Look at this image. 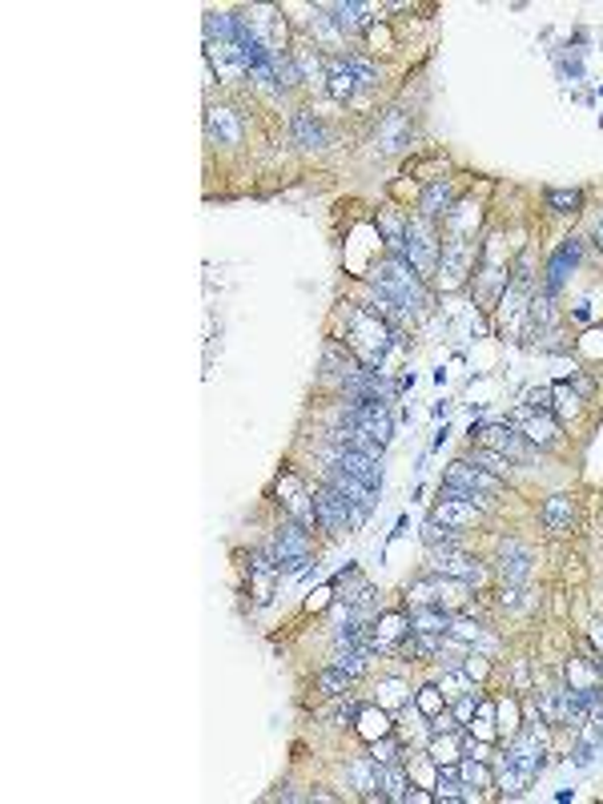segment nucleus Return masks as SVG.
<instances>
[{"instance_id": "1", "label": "nucleus", "mask_w": 603, "mask_h": 804, "mask_svg": "<svg viewBox=\"0 0 603 804\" xmlns=\"http://www.w3.org/2000/svg\"><path fill=\"white\" fill-rule=\"evenodd\" d=\"M370 282H374V289L383 298H391L403 314H426V306H431V294H426L423 278L406 266V258H386L383 266L370 274Z\"/></svg>"}, {"instance_id": "2", "label": "nucleus", "mask_w": 603, "mask_h": 804, "mask_svg": "<svg viewBox=\"0 0 603 804\" xmlns=\"http://www.w3.org/2000/svg\"><path fill=\"white\" fill-rule=\"evenodd\" d=\"M403 258L414 274L423 278H434L439 274V258H443V241H439V226L426 221L423 213L406 218V246H403Z\"/></svg>"}, {"instance_id": "3", "label": "nucleus", "mask_w": 603, "mask_h": 804, "mask_svg": "<svg viewBox=\"0 0 603 804\" xmlns=\"http://www.w3.org/2000/svg\"><path fill=\"white\" fill-rule=\"evenodd\" d=\"M346 334H350V346L362 354V362H383V354L391 350V322L374 310H346Z\"/></svg>"}, {"instance_id": "4", "label": "nucleus", "mask_w": 603, "mask_h": 804, "mask_svg": "<svg viewBox=\"0 0 603 804\" xmlns=\"http://www.w3.org/2000/svg\"><path fill=\"white\" fill-rule=\"evenodd\" d=\"M475 266H479V241L451 238L447 246H443V258H439V274H434V286H439L443 294H454V289H462V286L471 282Z\"/></svg>"}, {"instance_id": "5", "label": "nucleus", "mask_w": 603, "mask_h": 804, "mask_svg": "<svg viewBox=\"0 0 603 804\" xmlns=\"http://www.w3.org/2000/svg\"><path fill=\"white\" fill-rule=\"evenodd\" d=\"M443 487H451V491L467 495L471 503H479V507H487V503L495 499L499 491H503V483H499V475L482 471L479 463L459 459V463H451V466H447V475H443Z\"/></svg>"}, {"instance_id": "6", "label": "nucleus", "mask_w": 603, "mask_h": 804, "mask_svg": "<svg viewBox=\"0 0 603 804\" xmlns=\"http://www.w3.org/2000/svg\"><path fill=\"white\" fill-rule=\"evenodd\" d=\"M270 555L277 564V575H298L310 564V535H306L302 523H282L270 539Z\"/></svg>"}, {"instance_id": "7", "label": "nucleus", "mask_w": 603, "mask_h": 804, "mask_svg": "<svg viewBox=\"0 0 603 804\" xmlns=\"http://www.w3.org/2000/svg\"><path fill=\"white\" fill-rule=\"evenodd\" d=\"M471 438H479V446H487V451L507 455L511 463H531V455H535V446L527 443V438L519 435L511 423H482V427H471Z\"/></svg>"}, {"instance_id": "8", "label": "nucleus", "mask_w": 603, "mask_h": 804, "mask_svg": "<svg viewBox=\"0 0 603 804\" xmlns=\"http://www.w3.org/2000/svg\"><path fill=\"white\" fill-rule=\"evenodd\" d=\"M431 519L443 523V527H451V531H471V527H479V523H482V507H479V503H471L467 495L443 487L439 503H434V511H431Z\"/></svg>"}, {"instance_id": "9", "label": "nucleus", "mask_w": 603, "mask_h": 804, "mask_svg": "<svg viewBox=\"0 0 603 804\" xmlns=\"http://www.w3.org/2000/svg\"><path fill=\"white\" fill-rule=\"evenodd\" d=\"M326 483L334 491L346 499V507H350V515H355V527H362V523L370 519V511L378 507V491L374 487H366V483H358L355 475H346V471H334V466H326Z\"/></svg>"}, {"instance_id": "10", "label": "nucleus", "mask_w": 603, "mask_h": 804, "mask_svg": "<svg viewBox=\"0 0 603 804\" xmlns=\"http://www.w3.org/2000/svg\"><path fill=\"white\" fill-rule=\"evenodd\" d=\"M431 572L451 575V579H467L471 587L487 583V567H482L475 555H467L462 547H434L431 551Z\"/></svg>"}, {"instance_id": "11", "label": "nucleus", "mask_w": 603, "mask_h": 804, "mask_svg": "<svg viewBox=\"0 0 603 804\" xmlns=\"http://www.w3.org/2000/svg\"><path fill=\"white\" fill-rule=\"evenodd\" d=\"M241 25H246L249 33H254V41L262 44L266 53H286V21L277 16V8H249L246 16H241Z\"/></svg>"}, {"instance_id": "12", "label": "nucleus", "mask_w": 603, "mask_h": 804, "mask_svg": "<svg viewBox=\"0 0 603 804\" xmlns=\"http://www.w3.org/2000/svg\"><path fill=\"white\" fill-rule=\"evenodd\" d=\"M314 511H318V527L326 531V535H342V531H355V515H350L346 499H342V495L334 491L330 483H322V487L314 491Z\"/></svg>"}, {"instance_id": "13", "label": "nucleus", "mask_w": 603, "mask_h": 804, "mask_svg": "<svg viewBox=\"0 0 603 804\" xmlns=\"http://www.w3.org/2000/svg\"><path fill=\"white\" fill-rule=\"evenodd\" d=\"M511 427L519 435L527 438L531 446H540V451H551L555 443H559V423H555L547 410H531V407H519L515 410V418H511Z\"/></svg>"}, {"instance_id": "14", "label": "nucleus", "mask_w": 603, "mask_h": 804, "mask_svg": "<svg viewBox=\"0 0 603 804\" xmlns=\"http://www.w3.org/2000/svg\"><path fill=\"white\" fill-rule=\"evenodd\" d=\"M507 760L515 764L523 776H540L543 764H547V748L540 740V728H527V732H515L511 736V748H507Z\"/></svg>"}, {"instance_id": "15", "label": "nucleus", "mask_w": 603, "mask_h": 804, "mask_svg": "<svg viewBox=\"0 0 603 804\" xmlns=\"http://www.w3.org/2000/svg\"><path fill=\"white\" fill-rule=\"evenodd\" d=\"M277 495H282V503H286V511H290V519H294V523H302L306 531H314V527H318V511H314V495L302 487V479H298V475H290V471H286L282 479H277Z\"/></svg>"}, {"instance_id": "16", "label": "nucleus", "mask_w": 603, "mask_h": 804, "mask_svg": "<svg viewBox=\"0 0 603 804\" xmlns=\"http://www.w3.org/2000/svg\"><path fill=\"white\" fill-rule=\"evenodd\" d=\"M499 575H503V583H515V587H523L531 579V551L519 539H503L499 544Z\"/></svg>"}, {"instance_id": "17", "label": "nucleus", "mask_w": 603, "mask_h": 804, "mask_svg": "<svg viewBox=\"0 0 603 804\" xmlns=\"http://www.w3.org/2000/svg\"><path fill=\"white\" fill-rule=\"evenodd\" d=\"M443 221H447V233H451V238L475 241V233H479V226H482V205H479L475 198L454 201V205H451V213H447Z\"/></svg>"}, {"instance_id": "18", "label": "nucleus", "mask_w": 603, "mask_h": 804, "mask_svg": "<svg viewBox=\"0 0 603 804\" xmlns=\"http://www.w3.org/2000/svg\"><path fill=\"white\" fill-rule=\"evenodd\" d=\"M579 258H583V241L579 238H568L559 250H555V258L547 261V294H555V289L568 282V274L579 266Z\"/></svg>"}, {"instance_id": "19", "label": "nucleus", "mask_w": 603, "mask_h": 804, "mask_svg": "<svg viewBox=\"0 0 603 804\" xmlns=\"http://www.w3.org/2000/svg\"><path fill=\"white\" fill-rule=\"evenodd\" d=\"M370 632H374V640L383 643L386 652H394L398 643L411 635V615H403V612H383L374 623H370Z\"/></svg>"}, {"instance_id": "20", "label": "nucleus", "mask_w": 603, "mask_h": 804, "mask_svg": "<svg viewBox=\"0 0 603 804\" xmlns=\"http://www.w3.org/2000/svg\"><path fill=\"white\" fill-rule=\"evenodd\" d=\"M206 125H209V137H213L218 145H238V142H241V121H238L234 109H226V105H209Z\"/></svg>"}, {"instance_id": "21", "label": "nucleus", "mask_w": 603, "mask_h": 804, "mask_svg": "<svg viewBox=\"0 0 603 804\" xmlns=\"http://www.w3.org/2000/svg\"><path fill=\"white\" fill-rule=\"evenodd\" d=\"M355 728H358L362 740L374 744V740H383V736H391V716H386L383 704H362L355 716Z\"/></svg>"}, {"instance_id": "22", "label": "nucleus", "mask_w": 603, "mask_h": 804, "mask_svg": "<svg viewBox=\"0 0 603 804\" xmlns=\"http://www.w3.org/2000/svg\"><path fill=\"white\" fill-rule=\"evenodd\" d=\"M378 145H383L386 153H398L403 145H411V117L391 109V113L383 117V125H378Z\"/></svg>"}, {"instance_id": "23", "label": "nucleus", "mask_w": 603, "mask_h": 804, "mask_svg": "<svg viewBox=\"0 0 603 804\" xmlns=\"http://www.w3.org/2000/svg\"><path fill=\"white\" fill-rule=\"evenodd\" d=\"M451 205H454V190L447 181H434V185H426L423 190V198H419V213L426 221H443L451 213Z\"/></svg>"}, {"instance_id": "24", "label": "nucleus", "mask_w": 603, "mask_h": 804, "mask_svg": "<svg viewBox=\"0 0 603 804\" xmlns=\"http://www.w3.org/2000/svg\"><path fill=\"white\" fill-rule=\"evenodd\" d=\"M362 85H358V77L350 73V64L342 61V57H334L330 64H326V93L334 101H350L358 93Z\"/></svg>"}, {"instance_id": "25", "label": "nucleus", "mask_w": 603, "mask_h": 804, "mask_svg": "<svg viewBox=\"0 0 603 804\" xmlns=\"http://www.w3.org/2000/svg\"><path fill=\"white\" fill-rule=\"evenodd\" d=\"M543 523H547V531H555V535L571 531V527H575V503H571V495H551V499L543 503Z\"/></svg>"}, {"instance_id": "26", "label": "nucleus", "mask_w": 603, "mask_h": 804, "mask_svg": "<svg viewBox=\"0 0 603 804\" xmlns=\"http://www.w3.org/2000/svg\"><path fill=\"white\" fill-rule=\"evenodd\" d=\"M426 752H431L434 769L459 764V760H462V740H459V732H431V744H426Z\"/></svg>"}, {"instance_id": "27", "label": "nucleus", "mask_w": 603, "mask_h": 804, "mask_svg": "<svg viewBox=\"0 0 603 804\" xmlns=\"http://www.w3.org/2000/svg\"><path fill=\"white\" fill-rule=\"evenodd\" d=\"M447 628H451V612H443V607H411V632L447 635Z\"/></svg>"}, {"instance_id": "28", "label": "nucleus", "mask_w": 603, "mask_h": 804, "mask_svg": "<svg viewBox=\"0 0 603 804\" xmlns=\"http://www.w3.org/2000/svg\"><path fill=\"white\" fill-rule=\"evenodd\" d=\"M378 230H383L391 258H403V246H406V221H403V213H394V210H378Z\"/></svg>"}, {"instance_id": "29", "label": "nucleus", "mask_w": 603, "mask_h": 804, "mask_svg": "<svg viewBox=\"0 0 603 804\" xmlns=\"http://www.w3.org/2000/svg\"><path fill=\"white\" fill-rule=\"evenodd\" d=\"M378 789L386 792V800H406V789H411V780H406V764H378Z\"/></svg>"}, {"instance_id": "30", "label": "nucleus", "mask_w": 603, "mask_h": 804, "mask_svg": "<svg viewBox=\"0 0 603 804\" xmlns=\"http://www.w3.org/2000/svg\"><path fill=\"white\" fill-rule=\"evenodd\" d=\"M346 776H350V784H355V789L362 792V800L374 797V792H383V789H378V764L370 760V756H362V760L350 764ZM383 797H386V792H383Z\"/></svg>"}, {"instance_id": "31", "label": "nucleus", "mask_w": 603, "mask_h": 804, "mask_svg": "<svg viewBox=\"0 0 603 804\" xmlns=\"http://www.w3.org/2000/svg\"><path fill=\"white\" fill-rule=\"evenodd\" d=\"M322 370H326V374H338L342 382H350L362 367L355 362V354H350V350H342L338 342H326V358H322Z\"/></svg>"}, {"instance_id": "32", "label": "nucleus", "mask_w": 603, "mask_h": 804, "mask_svg": "<svg viewBox=\"0 0 603 804\" xmlns=\"http://www.w3.org/2000/svg\"><path fill=\"white\" fill-rule=\"evenodd\" d=\"M330 16H334V25H338L342 36H355L370 25V16H366L362 5H330Z\"/></svg>"}, {"instance_id": "33", "label": "nucleus", "mask_w": 603, "mask_h": 804, "mask_svg": "<svg viewBox=\"0 0 603 804\" xmlns=\"http://www.w3.org/2000/svg\"><path fill=\"white\" fill-rule=\"evenodd\" d=\"M459 776H462L467 789H495V772L487 769L482 756H462V760H459Z\"/></svg>"}, {"instance_id": "34", "label": "nucleus", "mask_w": 603, "mask_h": 804, "mask_svg": "<svg viewBox=\"0 0 603 804\" xmlns=\"http://www.w3.org/2000/svg\"><path fill=\"white\" fill-rule=\"evenodd\" d=\"M294 64H298V73H302V81L306 85H314V89H326V64H322V57L314 49H302V53H294Z\"/></svg>"}, {"instance_id": "35", "label": "nucleus", "mask_w": 603, "mask_h": 804, "mask_svg": "<svg viewBox=\"0 0 603 804\" xmlns=\"http://www.w3.org/2000/svg\"><path fill=\"white\" fill-rule=\"evenodd\" d=\"M294 142L306 149H318V145H326V133H322V125L310 113H294Z\"/></svg>"}, {"instance_id": "36", "label": "nucleus", "mask_w": 603, "mask_h": 804, "mask_svg": "<svg viewBox=\"0 0 603 804\" xmlns=\"http://www.w3.org/2000/svg\"><path fill=\"white\" fill-rule=\"evenodd\" d=\"M439 688H443V696H447V704H454V700L467 696V691H475L467 668H447V672H443V680H439Z\"/></svg>"}, {"instance_id": "37", "label": "nucleus", "mask_w": 603, "mask_h": 804, "mask_svg": "<svg viewBox=\"0 0 603 804\" xmlns=\"http://www.w3.org/2000/svg\"><path fill=\"white\" fill-rule=\"evenodd\" d=\"M314 684H318L322 696H346L350 684H355V676H346L342 668H334V663H330L326 672H318V680H314Z\"/></svg>"}, {"instance_id": "38", "label": "nucleus", "mask_w": 603, "mask_h": 804, "mask_svg": "<svg viewBox=\"0 0 603 804\" xmlns=\"http://www.w3.org/2000/svg\"><path fill=\"white\" fill-rule=\"evenodd\" d=\"M447 708V696H443V688L439 684H426V688H419V696H414V712L419 716H426V720H434Z\"/></svg>"}, {"instance_id": "39", "label": "nucleus", "mask_w": 603, "mask_h": 804, "mask_svg": "<svg viewBox=\"0 0 603 804\" xmlns=\"http://www.w3.org/2000/svg\"><path fill=\"white\" fill-rule=\"evenodd\" d=\"M423 544H426V551H434V547H459V531H451V527H443V523L426 519V523H423Z\"/></svg>"}, {"instance_id": "40", "label": "nucleus", "mask_w": 603, "mask_h": 804, "mask_svg": "<svg viewBox=\"0 0 603 804\" xmlns=\"http://www.w3.org/2000/svg\"><path fill=\"white\" fill-rule=\"evenodd\" d=\"M482 632H487V628H482V623H479L471 612H454V615H451V628H447V635H454V640H467V643H475Z\"/></svg>"}, {"instance_id": "41", "label": "nucleus", "mask_w": 603, "mask_h": 804, "mask_svg": "<svg viewBox=\"0 0 603 804\" xmlns=\"http://www.w3.org/2000/svg\"><path fill=\"white\" fill-rule=\"evenodd\" d=\"M475 716H479V724H475V720H471L467 728H471V732H479V740H482V744H491V740H495V736H499V728H495V704H491V700H482Z\"/></svg>"}, {"instance_id": "42", "label": "nucleus", "mask_w": 603, "mask_h": 804, "mask_svg": "<svg viewBox=\"0 0 603 804\" xmlns=\"http://www.w3.org/2000/svg\"><path fill=\"white\" fill-rule=\"evenodd\" d=\"M406 680H383L378 684V704L383 708H403V704H411V696H406Z\"/></svg>"}, {"instance_id": "43", "label": "nucleus", "mask_w": 603, "mask_h": 804, "mask_svg": "<svg viewBox=\"0 0 603 804\" xmlns=\"http://www.w3.org/2000/svg\"><path fill=\"white\" fill-rule=\"evenodd\" d=\"M366 663H370V660L362 656L358 648H334V668H342L346 676H355V680H358L362 672H366Z\"/></svg>"}, {"instance_id": "44", "label": "nucleus", "mask_w": 603, "mask_h": 804, "mask_svg": "<svg viewBox=\"0 0 603 804\" xmlns=\"http://www.w3.org/2000/svg\"><path fill=\"white\" fill-rule=\"evenodd\" d=\"M471 463H479L482 471L499 475V479H503V475L511 471V459H507V455H499V451H487V446H479V451H471Z\"/></svg>"}, {"instance_id": "45", "label": "nucleus", "mask_w": 603, "mask_h": 804, "mask_svg": "<svg viewBox=\"0 0 603 804\" xmlns=\"http://www.w3.org/2000/svg\"><path fill=\"white\" fill-rule=\"evenodd\" d=\"M495 780L503 784V797H523V789H527V784H531V776H523V772H519L511 760H507V769L499 772Z\"/></svg>"}, {"instance_id": "46", "label": "nucleus", "mask_w": 603, "mask_h": 804, "mask_svg": "<svg viewBox=\"0 0 603 804\" xmlns=\"http://www.w3.org/2000/svg\"><path fill=\"white\" fill-rule=\"evenodd\" d=\"M370 760L374 764H398L403 760V748H398L394 736H383V740L370 744Z\"/></svg>"}, {"instance_id": "47", "label": "nucleus", "mask_w": 603, "mask_h": 804, "mask_svg": "<svg viewBox=\"0 0 603 804\" xmlns=\"http://www.w3.org/2000/svg\"><path fill=\"white\" fill-rule=\"evenodd\" d=\"M342 61L350 64V73L358 77L362 89H374V85H378V69H374V64H370L366 57H355V53H350V57H342Z\"/></svg>"}, {"instance_id": "48", "label": "nucleus", "mask_w": 603, "mask_h": 804, "mask_svg": "<svg viewBox=\"0 0 603 804\" xmlns=\"http://www.w3.org/2000/svg\"><path fill=\"white\" fill-rule=\"evenodd\" d=\"M547 201H551L555 213H575L583 198H579V190H551V193H547Z\"/></svg>"}, {"instance_id": "49", "label": "nucleus", "mask_w": 603, "mask_h": 804, "mask_svg": "<svg viewBox=\"0 0 603 804\" xmlns=\"http://www.w3.org/2000/svg\"><path fill=\"white\" fill-rule=\"evenodd\" d=\"M568 680H575V691H588V688H596V672L588 668L583 660H571V668H568Z\"/></svg>"}, {"instance_id": "50", "label": "nucleus", "mask_w": 603, "mask_h": 804, "mask_svg": "<svg viewBox=\"0 0 603 804\" xmlns=\"http://www.w3.org/2000/svg\"><path fill=\"white\" fill-rule=\"evenodd\" d=\"M499 720H503V724H499V732H503V736H515V732H519V700H503V704H499Z\"/></svg>"}, {"instance_id": "51", "label": "nucleus", "mask_w": 603, "mask_h": 804, "mask_svg": "<svg viewBox=\"0 0 603 804\" xmlns=\"http://www.w3.org/2000/svg\"><path fill=\"white\" fill-rule=\"evenodd\" d=\"M431 732H462V724H459V716H454V708H451V704L431 720Z\"/></svg>"}, {"instance_id": "52", "label": "nucleus", "mask_w": 603, "mask_h": 804, "mask_svg": "<svg viewBox=\"0 0 603 804\" xmlns=\"http://www.w3.org/2000/svg\"><path fill=\"white\" fill-rule=\"evenodd\" d=\"M462 668H467V676H471V680H487L491 663H487V656H479V652H471V656H467V663H462Z\"/></svg>"}, {"instance_id": "53", "label": "nucleus", "mask_w": 603, "mask_h": 804, "mask_svg": "<svg viewBox=\"0 0 603 804\" xmlns=\"http://www.w3.org/2000/svg\"><path fill=\"white\" fill-rule=\"evenodd\" d=\"M471 652H479V656H487V660H491V656H495V652H499V640H495V635H491V632H482L479 640L471 643Z\"/></svg>"}, {"instance_id": "54", "label": "nucleus", "mask_w": 603, "mask_h": 804, "mask_svg": "<svg viewBox=\"0 0 603 804\" xmlns=\"http://www.w3.org/2000/svg\"><path fill=\"white\" fill-rule=\"evenodd\" d=\"M499 603H503V607H511V612H519V607H523V587L507 583V587H503V595H499Z\"/></svg>"}, {"instance_id": "55", "label": "nucleus", "mask_w": 603, "mask_h": 804, "mask_svg": "<svg viewBox=\"0 0 603 804\" xmlns=\"http://www.w3.org/2000/svg\"><path fill=\"white\" fill-rule=\"evenodd\" d=\"M406 800H411V804H431L434 792H426L423 784H411V789H406Z\"/></svg>"}, {"instance_id": "56", "label": "nucleus", "mask_w": 603, "mask_h": 804, "mask_svg": "<svg viewBox=\"0 0 603 804\" xmlns=\"http://www.w3.org/2000/svg\"><path fill=\"white\" fill-rule=\"evenodd\" d=\"M596 246L603 250V218H599V226H596Z\"/></svg>"}, {"instance_id": "57", "label": "nucleus", "mask_w": 603, "mask_h": 804, "mask_svg": "<svg viewBox=\"0 0 603 804\" xmlns=\"http://www.w3.org/2000/svg\"><path fill=\"white\" fill-rule=\"evenodd\" d=\"M596 640H599V648H603V623H596Z\"/></svg>"}]
</instances>
